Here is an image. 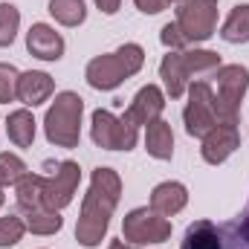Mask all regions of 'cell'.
Here are the masks:
<instances>
[{
  "instance_id": "6da1fadb",
  "label": "cell",
  "mask_w": 249,
  "mask_h": 249,
  "mask_svg": "<svg viewBox=\"0 0 249 249\" xmlns=\"http://www.w3.org/2000/svg\"><path fill=\"white\" fill-rule=\"evenodd\" d=\"M122 197V180L113 168H96L90 177V188L84 194L81 203V214L75 223V241L81 247L93 249L102 244V238L107 235L113 209L119 206Z\"/></svg>"
},
{
  "instance_id": "7a4b0ae2",
  "label": "cell",
  "mask_w": 249,
  "mask_h": 249,
  "mask_svg": "<svg viewBox=\"0 0 249 249\" xmlns=\"http://www.w3.org/2000/svg\"><path fill=\"white\" fill-rule=\"evenodd\" d=\"M220 67V55L212 50H168V55H162L160 61V78L165 81V93L171 99H183L188 93V84L194 75H206L214 72Z\"/></svg>"
},
{
  "instance_id": "3957f363",
  "label": "cell",
  "mask_w": 249,
  "mask_h": 249,
  "mask_svg": "<svg viewBox=\"0 0 249 249\" xmlns=\"http://www.w3.org/2000/svg\"><path fill=\"white\" fill-rule=\"evenodd\" d=\"M145 64V50L139 44H122L116 53L96 55L87 64L84 78L93 90H116L124 78L136 75Z\"/></svg>"
},
{
  "instance_id": "277c9868",
  "label": "cell",
  "mask_w": 249,
  "mask_h": 249,
  "mask_svg": "<svg viewBox=\"0 0 249 249\" xmlns=\"http://www.w3.org/2000/svg\"><path fill=\"white\" fill-rule=\"evenodd\" d=\"M81 113H84V99L72 90H64L55 96L44 116V133L47 142L55 148H78L81 139Z\"/></svg>"
},
{
  "instance_id": "5b68a950",
  "label": "cell",
  "mask_w": 249,
  "mask_h": 249,
  "mask_svg": "<svg viewBox=\"0 0 249 249\" xmlns=\"http://www.w3.org/2000/svg\"><path fill=\"white\" fill-rule=\"evenodd\" d=\"M217 93H214V102H217V119L229 124H238L241 116V102L249 90V70L241 64H220L217 70Z\"/></svg>"
},
{
  "instance_id": "8992f818",
  "label": "cell",
  "mask_w": 249,
  "mask_h": 249,
  "mask_svg": "<svg viewBox=\"0 0 249 249\" xmlns=\"http://www.w3.org/2000/svg\"><path fill=\"white\" fill-rule=\"evenodd\" d=\"M90 136L105 151H133L139 142V127L127 116H113L110 110H93Z\"/></svg>"
},
{
  "instance_id": "52a82bcc",
  "label": "cell",
  "mask_w": 249,
  "mask_h": 249,
  "mask_svg": "<svg viewBox=\"0 0 249 249\" xmlns=\"http://www.w3.org/2000/svg\"><path fill=\"white\" fill-rule=\"evenodd\" d=\"M183 122H186V133L197 136V139H203L214 124H220L214 90L209 81H191L188 84V105L183 110Z\"/></svg>"
},
{
  "instance_id": "ba28073f",
  "label": "cell",
  "mask_w": 249,
  "mask_h": 249,
  "mask_svg": "<svg viewBox=\"0 0 249 249\" xmlns=\"http://www.w3.org/2000/svg\"><path fill=\"white\" fill-rule=\"evenodd\" d=\"M171 238V220L157 214L154 209L142 206L127 212L122 220V241L133 247H145V244H165Z\"/></svg>"
},
{
  "instance_id": "9c48e42d",
  "label": "cell",
  "mask_w": 249,
  "mask_h": 249,
  "mask_svg": "<svg viewBox=\"0 0 249 249\" xmlns=\"http://www.w3.org/2000/svg\"><path fill=\"white\" fill-rule=\"evenodd\" d=\"M177 26L188 44H203L217 29V0H180Z\"/></svg>"
},
{
  "instance_id": "30bf717a",
  "label": "cell",
  "mask_w": 249,
  "mask_h": 249,
  "mask_svg": "<svg viewBox=\"0 0 249 249\" xmlns=\"http://www.w3.org/2000/svg\"><path fill=\"white\" fill-rule=\"evenodd\" d=\"M78 180H81L78 162H72V160L58 162L55 174L47 177V183H44V209H50V212L67 209V206L72 203L75 191H78Z\"/></svg>"
},
{
  "instance_id": "8fae6325",
  "label": "cell",
  "mask_w": 249,
  "mask_h": 249,
  "mask_svg": "<svg viewBox=\"0 0 249 249\" xmlns=\"http://www.w3.org/2000/svg\"><path fill=\"white\" fill-rule=\"evenodd\" d=\"M238 148H241L238 124L220 122V124H214V127L203 136V148H200V154H203V160H206L209 165H220V162H226Z\"/></svg>"
},
{
  "instance_id": "7c38bea8",
  "label": "cell",
  "mask_w": 249,
  "mask_h": 249,
  "mask_svg": "<svg viewBox=\"0 0 249 249\" xmlns=\"http://www.w3.org/2000/svg\"><path fill=\"white\" fill-rule=\"evenodd\" d=\"M162 110H165V93H162L157 84H145V87L133 96V102H130V107L124 110V116L136 124V127H142V124L148 127L151 122H157V119L162 116Z\"/></svg>"
},
{
  "instance_id": "4fadbf2b",
  "label": "cell",
  "mask_w": 249,
  "mask_h": 249,
  "mask_svg": "<svg viewBox=\"0 0 249 249\" xmlns=\"http://www.w3.org/2000/svg\"><path fill=\"white\" fill-rule=\"evenodd\" d=\"M26 50L41 61H58L64 55V38L50 23H32L26 32Z\"/></svg>"
},
{
  "instance_id": "5bb4252c",
  "label": "cell",
  "mask_w": 249,
  "mask_h": 249,
  "mask_svg": "<svg viewBox=\"0 0 249 249\" xmlns=\"http://www.w3.org/2000/svg\"><path fill=\"white\" fill-rule=\"evenodd\" d=\"M55 93V81L53 75L41 72V70H26L18 78V102H23L26 107H38L44 102H50V96Z\"/></svg>"
},
{
  "instance_id": "9a60e30c",
  "label": "cell",
  "mask_w": 249,
  "mask_h": 249,
  "mask_svg": "<svg viewBox=\"0 0 249 249\" xmlns=\"http://www.w3.org/2000/svg\"><path fill=\"white\" fill-rule=\"evenodd\" d=\"M186 203H188V188L177 180H165V183L154 186V191H151V209L162 217L180 214L186 209Z\"/></svg>"
},
{
  "instance_id": "2e32d148",
  "label": "cell",
  "mask_w": 249,
  "mask_h": 249,
  "mask_svg": "<svg viewBox=\"0 0 249 249\" xmlns=\"http://www.w3.org/2000/svg\"><path fill=\"white\" fill-rule=\"evenodd\" d=\"M44 183H47V177L32 174V171H26V174L18 180L15 197H18V209H20L23 214H26V212L44 209Z\"/></svg>"
},
{
  "instance_id": "e0dca14e",
  "label": "cell",
  "mask_w": 249,
  "mask_h": 249,
  "mask_svg": "<svg viewBox=\"0 0 249 249\" xmlns=\"http://www.w3.org/2000/svg\"><path fill=\"white\" fill-rule=\"evenodd\" d=\"M145 151L154 160H171L174 157V130H171V124L162 122V119L148 124V130H145Z\"/></svg>"
},
{
  "instance_id": "ac0fdd59",
  "label": "cell",
  "mask_w": 249,
  "mask_h": 249,
  "mask_svg": "<svg viewBox=\"0 0 249 249\" xmlns=\"http://www.w3.org/2000/svg\"><path fill=\"white\" fill-rule=\"evenodd\" d=\"M180 249H223V241L212 220H194L183 235Z\"/></svg>"
},
{
  "instance_id": "d6986e66",
  "label": "cell",
  "mask_w": 249,
  "mask_h": 249,
  "mask_svg": "<svg viewBox=\"0 0 249 249\" xmlns=\"http://www.w3.org/2000/svg\"><path fill=\"white\" fill-rule=\"evenodd\" d=\"M6 133H9V139H12L18 148H29V145L35 142V116H32L26 107L12 110L9 119H6Z\"/></svg>"
},
{
  "instance_id": "ffe728a7",
  "label": "cell",
  "mask_w": 249,
  "mask_h": 249,
  "mask_svg": "<svg viewBox=\"0 0 249 249\" xmlns=\"http://www.w3.org/2000/svg\"><path fill=\"white\" fill-rule=\"evenodd\" d=\"M220 38L226 44H249V3L235 6L220 26Z\"/></svg>"
},
{
  "instance_id": "44dd1931",
  "label": "cell",
  "mask_w": 249,
  "mask_h": 249,
  "mask_svg": "<svg viewBox=\"0 0 249 249\" xmlns=\"http://www.w3.org/2000/svg\"><path fill=\"white\" fill-rule=\"evenodd\" d=\"M217 232H220L223 249H249V206L244 209L241 217L223 223Z\"/></svg>"
},
{
  "instance_id": "7402d4cb",
  "label": "cell",
  "mask_w": 249,
  "mask_h": 249,
  "mask_svg": "<svg viewBox=\"0 0 249 249\" xmlns=\"http://www.w3.org/2000/svg\"><path fill=\"white\" fill-rule=\"evenodd\" d=\"M26 232L32 235H55L61 232L64 217L61 212H50V209H38V212H26Z\"/></svg>"
},
{
  "instance_id": "603a6c76",
  "label": "cell",
  "mask_w": 249,
  "mask_h": 249,
  "mask_svg": "<svg viewBox=\"0 0 249 249\" xmlns=\"http://www.w3.org/2000/svg\"><path fill=\"white\" fill-rule=\"evenodd\" d=\"M50 15L61 26H81L87 18V6L84 0H50Z\"/></svg>"
},
{
  "instance_id": "cb8c5ba5",
  "label": "cell",
  "mask_w": 249,
  "mask_h": 249,
  "mask_svg": "<svg viewBox=\"0 0 249 249\" xmlns=\"http://www.w3.org/2000/svg\"><path fill=\"white\" fill-rule=\"evenodd\" d=\"M20 26V12L12 3H0V47H12L18 38Z\"/></svg>"
},
{
  "instance_id": "d4e9b609",
  "label": "cell",
  "mask_w": 249,
  "mask_h": 249,
  "mask_svg": "<svg viewBox=\"0 0 249 249\" xmlns=\"http://www.w3.org/2000/svg\"><path fill=\"white\" fill-rule=\"evenodd\" d=\"M26 174V165L18 154H0V186H18V180Z\"/></svg>"
},
{
  "instance_id": "484cf974",
  "label": "cell",
  "mask_w": 249,
  "mask_h": 249,
  "mask_svg": "<svg viewBox=\"0 0 249 249\" xmlns=\"http://www.w3.org/2000/svg\"><path fill=\"white\" fill-rule=\"evenodd\" d=\"M26 235V223L18 214H6L0 217V249H9L20 244V238Z\"/></svg>"
},
{
  "instance_id": "4316f807",
  "label": "cell",
  "mask_w": 249,
  "mask_h": 249,
  "mask_svg": "<svg viewBox=\"0 0 249 249\" xmlns=\"http://www.w3.org/2000/svg\"><path fill=\"white\" fill-rule=\"evenodd\" d=\"M18 78H20V72L12 64L0 61V102L3 105H9V102L18 99Z\"/></svg>"
},
{
  "instance_id": "83f0119b",
  "label": "cell",
  "mask_w": 249,
  "mask_h": 249,
  "mask_svg": "<svg viewBox=\"0 0 249 249\" xmlns=\"http://www.w3.org/2000/svg\"><path fill=\"white\" fill-rule=\"evenodd\" d=\"M160 41H162V44H165L168 50H174V53H180V50H186V47H188L186 35L180 32L177 20H174V23H165V26H162V32H160Z\"/></svg>"
},
{
  "instance_id": "f1b7e54d",
  "label": "cell",
  "mask_w": 249,
  "mask_h": 249,
  "mask_svg": "<svg viewBox=\"0 0 249 249\" xmlns=\"http://www.w3.org/2000/svg\"><path fill=\"white\" fill-rule=\"evenodd\" d=\"M133 3H136V9L145 12V15H160L162 9H168L165 0H133Z\"/></svg>"
},
{
  "instance_id": "f546056e",
  "label": "cell",
  "mask_w": 249,
  "mask_h": 249,
  "mask_svg": "<svg viewBox=\"0 0 249 249\" xmlns=\"http://www.w3.org/2000/svg\"><path fill=\"white\" fill-rule=\"evenodd\" d=\"M93 3H96V9H99L102 15H116L119 6H122V0H93Z\"/></svg>"
},
{
  "instance_id": "4dcf8cb0",
  "label": "cell",
  "mask_w": 249,
  "mask_h": 249,
  "mask_svg": "<svg viewBox=\"0 0 249 249\" xmlns=\"http://www.w3.org/2000/svg\"><path fill=\"white\" fill-rule=\"evenodd\" d=\"M107 249H127V244H124V241H110V247Z\"/></svg>"
},
{
  "instance_id": "1f68e13d",
  "label": "cell",
  "mask_w": 249,
  "mask_h": 249,
  "mask_svg": "<svg viewBox=\"0 0 249 249\" xmlns=\"http://www.w3.org/2000/svg\"><path fill=\"white\" fill-rule=\"evenodd\" d=\"M6 203V194H3V186H0V206Z\"/></svg>"
},
{
  "instance_id": "d6a6232c",
  "label": "cell",
  "mask_w": 249,
  "mask_h": 249,
  "mask_svg": "<svg viewBox=\"0 0 249 249\" xmlns=\"http://www.w3.org/2000/svg\"><path fill=\"white\" fill-rule=\"evenodd\" d=\"M165 3H168V6H171V3H180V0H165Z\"/></svg>"
}]
</instances>
